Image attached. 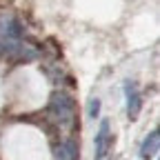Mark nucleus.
<instances>
[{"label": "nucleus", "instance_id": "1", "mask_svg": "<svg viewBox=\"0 0 160 160\" xmlns=\"http://www.w3.org/2000/svg\"><path fill=\"white\" fill-rule=\"evenodd\" d=\"M49 120L58 122L60 127H76V102L67 91H56L47 105Z\"/></svg>", "mask_w": 160, "mask_h": 160}, {"label": "nucleus", "instance_id": "2", "mask_svg": "<svg viewBox=\"0 0 160 160\" xmlns=\"http://www.w3.org/2000/svg\"><path fill=\"white\" fill-rule=\"evenodd\" d=\"M22 40V25L11 13H0V47L7 49Z\"/></svg>", "mask_w": 160, "mask_h": 160}, {"label": "nucleus", "instance_id": "3", "mask_svg": "<svg viewBox=\"0 0 160 160\" xmlns=\"http://www.w3.org/2000/svg\"><path fill=\"white\" fill-rule=\"evenodd\" d=\"M111 147H113V133L109 129V120H102L96 133V160H102Z\"/></svg>", "mask_w": 160, "mask_h": 160}, {"label": "nucleus", "instance_id": "4", "mask_svg": "<svg viewBox=\"0 0 160 160\" xmlns=\"http://www.w3.org/2000/svg\"><path fill=\"white\" fill-rule=\"evenodd\" d=\"M125 93H127V116L131 120H136L140 116V109H142V96L138 93V89H136V85L131 82V80H127Z\"/></svg>", "mask_w": 160, "mask_h": 160}, {"label": "nucleus", "instance_id": "5", "mask_svg": "<svg viewBox=\"0 0 160 160\" xmlns=\"http://www.w3.org/2000/svg\"><path fill=\"white\" fill-rule=\"evenodd\" d=\"M158 147H160V133L158 129H153L145 140H142V145H140V158L142 160H149L158 153Z\"/></svg>", "mask_w": 160, "mask_h": 160}, {"label": "nucleus", "instance_id": "6", "mask_svg": "<svg viewBox=\"0 0 160 160\" xmlns=\"http://www.w3.org/2000/svg\"><path fill=\"white\" fill-rule=\"evenodd\" d=\"M56 156L60 160H78V145L73 140H65L60 147H56Z\"/></svg>", "mask_w": 160, "mask_h": 160}, {"label": "nucleus", "instance_id": "7", "mask_svg": "<svg viewBox=\"0 0 160 160\" xmlns=\"http://www.w3.org/2000/svg\"><path fill=\"white\" fill-rule=\"evenodd\" d=\"M98 113H100V100H98V98H91L89 105H87V116H89L91 120H96Z\"/></svg>", "mask_w": 160, "mask_h": 160}, {"label": "nucleus", "instance_id": "8", "mask_svg": "<svg viewBox=\"0 0 160 160\" xmlns=\"http://www.w3.org/2000/svg\"><path fill=\"white\" fill-rule=\"evenodd\" d=\"M45 71H47V76L51 78V82H60V80H62V78H65V71H62V67H60V65H56V69H51V67H47Z\"/></svg>", "mask_w": 160, "mask_h": 160}]
</instances>
